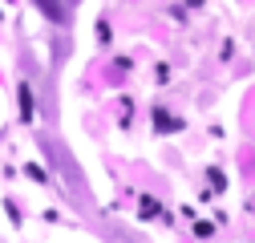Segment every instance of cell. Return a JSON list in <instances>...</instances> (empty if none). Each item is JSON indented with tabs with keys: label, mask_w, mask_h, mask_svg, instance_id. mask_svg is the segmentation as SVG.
<instances>
[{
	"label": "cell",
	"mask_w": 255,
	"mask_h": 243,
	"mask_svg": "<svg viewBox=\"0 0 255 243\" xmlns=\"http://www.w3.org/2000/svg\"><path fill=\"white\" fill-rule=\"evenodd\" d=\"M20 118L24 122L37 118V102H33V89H28V85H20Z\"/></svg>",
	"instance_id": "obj_1"
},
{
	"label": "cell",
	"mask_w": 255,
	"mask_h": 243,
	"mask_svg": "<svg viewBox=\"0 0 255 243\" xmlns=\"http://www.w3.org/2000/svg\"><path fill=\"white\" fill-rule=\"evenodd\" d=\"M37 8H41L49 20H65V8H61V0H37Z\"/></svg>",
	"instance_id": "obj_2"
},
{
	"label": "cell",
	"mask_w": 255,
	"mask_h": 243,
	"mask_svg": "<svg viewBox=\"0 0 255 243\" xmlns=\"http://www.w3.org/2000/svg\"><path fill=\"white\" fill-rule=\"evenodd\" d=\"M154 126H158V130H182V122L170 118V114H162V110H154Z\"/></svg>",
	"instance_id": "obj_3"
},
{
	"label": "cell",
	"mask_w": 255,
	"mask_h": 243,
	"mask_svg": "<svg viewBox=\"0 0 255 243\" xmlns=\"http://www.w3.org/2000/svg\"><path fill=\"white\" fill-rule=\"evenodd\" d=\"M211 231H215L211 223H199V227H195V235H199V239H211Z\"/></svg>",
	"instance_id": "obj_4"
}]
</instances>
